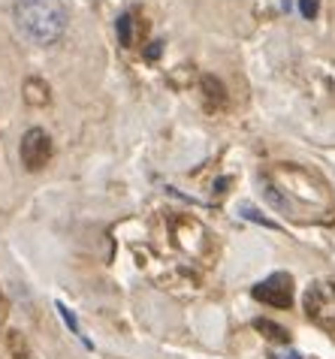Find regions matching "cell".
Masks as SVG:
<instances>
[{"label":"cell","mask_w":335,"mask_h":359,"mask_svg":"<svg viewBox=\"0 0 335 359\" xmlns=\"http://www.w3.org/2000/svg\"><path fill=\"white\" fill-rule=\"evenodd\" d=\"M254 299L263 305H272V308H290L293 305V278L287 272H275L269 275L266 281H260L254 287Z\"/></svg>","instance_id":"3957f363"},{"label":"cell","mask_w":335,"mask_h":359,"mask_svg":"<svg viewBox=\"0 0 335 359\" xmlns=\"http://www.w3.org/2000/svg\"><path fill=\"white\" fill-rule=\"evenodd\" d=\"M118 39H121V46H127V48L136 46V18L130 13H124L118 18Z\"/></svg>","instance_id":"5b68a950"},{"label":"cell","mask_w":335,"mask_h":359,"mask_svg":"<svg viewBox=\"0 0 335 359\" xmlns=\"http://www.w3.org/2000/svg\"><path fill=\"white\" fill-rule=\"evenodd\" d=\"M317 9H320V0H299V13L305 18H314L317 15Z\"/></svg>","instance_id":"52a82bcc"},{"label":"cell","mask_w":335,"mask_h":359,"mask_svg":"<svg viewBox=\"0 0 335 359\" xmlns=\"http://www.w3.org/2000/svg\"><path fill=\"white\" fill-rule=\"evenodd\" d=\"M15 22L27 39L48 46L67 31L64 0H15Z\"/></svg>","instance_id":"6da1fadb"},{"label":"cell","mask_w":335,"mask_h":359,"mask_svg":"<svg viewBox=\"0 0 335 359\" xmlns=\"http://www.w3.org/2000/svg\"><path fill=\"white\" fill-rule=\"evenodd\" d=\"M254 326H257L260 329V332H269V335H266V338H272V341H290V332H287V329H281L278 323H272V320H254Z\"/></svg>","instance_id":"8992f818"},{"label":"cell","mask_w":335,"mask_h":359,"mask_svg":"<svg viewBox=\"0 0 335 359\" xmlns=\"http://www.w3.org/2000/svg\"><path fill=\"white\" fill-rule=\"evenodd\" d=\"M48 161H52V139H48V133L39 130V127L27 130L22 139V163L34 172V169H43Z\"/></svg>","instance_id":"277c9868"},{"label":"cell","mask_w":335,"mask_h":359,"mask_svg":"<svg viewBox=\"0 0 335 359\" xmlns=\"http://www.w3.org/2000/svg\"><path fill=\"white\" fill-rule=\"evenodd\" d=\"M305 317L323 332H335V281H314L305 290Z\"/></svg>","instance_id":"7a4b0ae2"}]
</instances>
